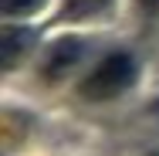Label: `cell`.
I'll use <instances>...</instances> for the list:
<instances>
[{
  "label": "cell",
  "instance_id": "1",
  "mask_svg": "<svg viewBox=\"0 0 159 156\" xmlns=\"http://www.w3.org/2000/svg\"><path fill=\"white\" fill-rule=\"evenodd\" d=\"M135 82V61L129 54H108L81 78V98L88 102H108V98H119L129 85Z\"/></svg>",
  "mask_w": 159,
  "mask_h": 156
},
{
  "label": "cell",
  "instance_id": "6",
  "mask_svg": "<svg viewBox=\"0 0 159 156\" xmlns=\"http://www.w3.org/2000/svg\"><path fill=\"white\" fill-rule=\"evenodd\" d=\"M139 3H142V10H149V14L159 10V0H139Z\"/></svg>",
  "mask_w": 159,
  "mask_h": 156
},
{
  "label": "cell",
  "instance_id": "5",
  "mask_svg": "<svg viewBox=\"0 0 159 156\" xmlns=\"http://www.w3.org/2000/svg\"><path fill=\"white\" fill-rule=\"evenodd\" d=\"M37 7H44V0H0V10L7 17H27Z\"/></svg>",
  "mask_w": 159,
  "mask_h": 156
},
{
  "label": "cell",
  "instance_id": "2",
  "mask_svg": "<svg viewBox=\"0 0 159 156\" xmlns=\"http://www.w3.org/2000/svg\"><path fill=\"white\" fill-rule=\"evenodd\" d=\"M85 54V41L81 37H61L48 48L44 54V64H41V78L51 85V82H61L68 71H75V64L81 61Z\"/></svg>",
  "mask_w": 159,
  "mask_h": 156
},
{
  "label": "cell",
  "instance_id": "4",
  "mask_svg": "<svg viewBox=\"0 0 159 156\" xmlns=\"http://www.w3.org/2000/svg\"><path fill=\"white\" fill-rule=\"evenodd\" d=\"M108 3H112V0H64L61 17H64V21H85V17L102 14Z\"/></svg>",
  "mask_w": 159,
  "mask_h": 156
},
{
  "label": "cell",
  "instance_id": "3",
  "mask_svg": "<svg viewBox=\"0 0 159 156\" xmlns=\"http://www.w3.org/2000/svg\"><path fill=\"white\" fill-rule=\"evenodd\" d=\"M27 44H31V34L27 31L3 27V31H0V61H3V68H14L17 58L27 51Z\"/></svg>",
  "mask_w": 159,
  "mask_h": 156
}]
</instances>
